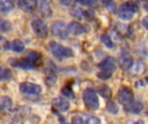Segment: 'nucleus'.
Instances as JSON below:
<instances>
[{"label":"nucleus","mask_w":148,"mask_h":124,"mask_svg":"<svg viewBox=\"0 0 148 124\" xmlns=\"http://www.w3.org/2000/svg\"><path fill=\"white\" fill-rule=\"evenodd\" d=\"M42 56L37 51H28L25 56L22 59L10 60V64L14 67H19L25 70H31L39 63Z\"/></svg>","instance_id":"f257e3e1"},{"label":"nucleus","mask_w":148,"mask_h":124,"mask_svg":"<svg viewBox=\"0 0 148 124\" xmlns=\"http://www.w3.org/2000/svg\"><path fill=\"white\" fill-rule=\"evenodd\" d=\"M138 3L133 0H130L121 5L118 10L119 16L123 20H131L134 17V14L138 11Z\"/></svg>","instance_id":"f03ea898"},{"label":"nucleus","mask_w":148,"mask_h":124,"mask_svg":"<svg viewBox=\"0 0 148 124\" xmlns=\"http://www.w3.org/2000/svg\"><path fill=\"white\" fill-rule=\"evenodd\" d=\"M49 48L52 54L58 59H67L74 56V52L71 48L66 47L55 41H51L49 43Z\"/></svg>","instance_id":"7ed1b4c3"},{"label":"nucleus","mask_w":148,"mask_h":124,"mask_svg":"<svg viewBox=\"0 0 148 124\" xmlns=\"http://www.w3.org/2000/svg\"><path fill=\"white\" fill-rule=\"evenodd\" d=\"M82 98L86 106L88 109L93 110H98L100 106L99 98H98L96 92L94 90L89 89V88L85 89L82 92Z\"/></svg>","instance_id":"20e7f679"},{"label":"nucleus","mask_w":148,"mask_h":124,"mask_svg":"<svg viewBox=\"0 0 148 124\" xmlns=\"http://www.w3.org/2000/svg\"><path fill=\"white\" fill-rule=\"evenodd\" d=\"M118 100L122 105L127 106L134 102V92L130 88H127L126 86L121 87L118 91Z\"/></svg>","instance_id":"39448f33"},{"label":"nucleus","mask_w":148,"mask_h":124,"mask_svg":"<svg viewBox=\"0 0 148 124\" xmlns=\"http://www.w3.org/2000/svg\"><path fill=\"white\" fill-rule=\"evenodd\" d=\"M51 33L53 34V35L56 37H59L61 39H65L69 36V27L63 22L56 21L51 26Z\"/></svg>","instance_id":"423d86ee"},{"label":"nucleus","mask_w":148,"mask_h":124,"mask_svg":"<svg viewBox=\"0 0 148 124\" xmlns=\"http://www.w3.org/2000/svg\"><path fill=\"white\" fill-rule=\"evenodd\" d=\"M31 27L34 33L40 38H46L49 34L48 26L42 20L36 19L31 22Z\"/></svg>","instance_id":"0eeeda50"},{"label":"nucleus","mask_w":148,"mask_h":124,"mask_svg":"<svg viewBox=\"0 0 148 124\" xmlns=\"http://www.w3.org/2000/svg\"><path fill=\"white\" fill-rule=\"evenodd\" d=\"M19 90L23 94L38 95L42 91V87L36 84H33L30 82H23L19 85Z\"/></svg>","instance_id":"6e6552de"},{"label":"nucleus","mask_w":148,"mask_h":124,"mask_svg":"<svg viewBox=\"0 0 148 124\" xmlns=\"http://www.w3.org/2000/svg\"><path fill=\"white\" fill-rule=\"evenodd\" d=\"M100 69L101 70L97 73V77L101 80H107L112 77L113 73L115 72L116 67H115V64H112V65H108L100 67Z\"/></svg>","instance_id":"1a4fd4ad"},{"label":"nucleus","mask_w":148,"mask_h":124,"mask_svg":"<svg viewBox=\"0 0 148 124\" xmlns=\"http://www.w3.org/2000/svg\"><path fill=\"white\" fill-rule=\"evenodd\" d=\"M119 64L121 69L129 70L134 65V60L129 54L122 53L119 58Z\"/></svg>","instance_id":"9d476101"},{"label":"nucleus","mask_w":148,"mask_h":124,"mask_svg":"<svg viewBox=\"0 0 148 124\" xmlns=\"http://www.w3.org/2000/svg\"><path fill=\"white\" fill-rule=\"evenodd\" d=\"M53 107L60 112H66L69 110L70 105L69 103L62 98H56L52 101Z\"/></svg>","instance_id":"9b49d317"},{"label":"nucleus","mask_w":148,"mask_h":124,"mask_svg":"<svg viewBox=\"0 0 148 124\" xmlns=\"http://www.w3.org/2000/svg\"><path fill=\"white\" fill-rule=\"evenodd\" d=\"M18 7L25 12L33 11L37 5L36 0H18Z\"/></svg>","instance_id":"f8f14e48"},{"label":"nucleus","mask_w":148,"mask_h":124,"mask_svg":"<svg viewBox=\"0 0 148 124\" xmlns=\"http://www.w3.org/2000/svg\"><path fill=\"white\" fill-rule=\"evenodd\" d=\"M69 31L74 35H80L85 32L84 26L77 22H71L69 25Z\"/></svg>","instance_id":"ddd939ff"},{"label":"nucleus","mask_w":148,"mask_h":124,"mask_svg":"<svg viewBox=\"0 0 148 124\" xmlns=\"http://www.w3.org/2000/svg\"><path fill=\"white\" fill-rule=\"evenodd\" d=\"M143 109V105L140 102H134L131 104L127 105V108L126 109L127 111H129L133 114H139L141 112Z\"/></svg>","instance_id":"4468645a"},{"label":"nucleus","mask_w":148,"mask_h":124,"mask_svg":"<svg viewBox=\"0 0 148 124\" xmlns=\"http://www.w3.org/2000/svg\"><path fill=\"white\" fill-rule=\"evenodd\" d=\"M39 10H40V13H41L44 17H50L51 15H52L51 9H50L49 3H46L45 1H43L42 3H41L40 7H39Z\"/></svg>","instance_id":"2eb2a0df"},{"label":"nucleus","mask_w":148,"mask_h":124,"mask_svg":"<svg viewBox=\"0 0 148 124\" xmlns=\"http://www.w3.org/2000/svg\"><path fill=\"white\" fill-rule=\"evenodd\" d=\"M11 48L13 49V51H15L16 53H22L25 49V45H24V43H23V41L16 39V40H14L12 41Z\"/></svg>","instance_id":"dca6fc26"},{"label":"nucleus","mask_w":148,"mask_h":124,"mask_svg":"<svg viewBox=\"0 0 148 124\" xmlns=\"http://www.w3.org/2000/svg\"><path fill=\"white\" fill-rule=\"evenodd\" d=\"M14 7L12 0H0V12L10 11Z\"/></svg>","instance_id":"f3484780"},{"label":"nucleus","mask_w":148,"mask_h":124,"mask_svg":"<svg viewBox=\"0 0 148 124\" xmlns=\"http://www.w3.org/2000/svg\"><path fill=\"white\" fill-rule=\"evenodd\" d=\"M11 29V23L4 19L0 18V32H9Z\"/></svg>","instance_id":"a211bd4d"},{"label":"nucleus","mask_w":148,"mask_h":124,"mask_svg":"<svg viewBox=\"0 0 148 124\" xmlns=\"http://www.w3.org/2000/svg\"><path fill=\"white\" fill-rule=\"evenodd\" d=\"M102 3L110 12L114 13L116 11V4L113 0H102Z\"/></svg>","instance_id":"6ab92c4d"},{"label":"nucleus","mask_w":148,"mask_h":124,"mask_svg":"<svg viewBox=\"0 0 148 124\" xmlns=\"http://www.w3.org/2000/svg\"><path fill=\"white\" fill-rule=\"evenodd\" d=\"M99 93L101 96H102L103 98H109L112 95V91H111L110 88L107 85H102L99 89Z\"/></svg>","instance_id":"aec40b11"},{"label":"nucleus","mask_w":148,"mask_h":124,"mask_svg":"<svg viewBox=\"0 0 148 124\" xmlns=\"http://www.w3.org/2000/svg\"><path fill=\"white\" fill-rule=\"evenodd\" d=\"M62 94L69 98H71V99L75 98V93L73 90L71 89V87H69V85H66L62 89Z\"/></svg>","instance_id":"412c9836"},{"label":"nucleus","mask_w":148,"mask_h":124,"mask_svg":"<svg viewBox=\"0 0 148 124\" xmlns=\"http://www.w3.org/2000/svg\"><path fill=\"white\" fill-rule=\"evenodd\" d=\"M107 110L112 114H117L118 111H119V108L118 106L115 104V103L114 101H111L109 100L108 103H107Z\"/></svg>","instance_id":"4be33fe9"},{"label":"nucleus","mask_w":148,"mask_h":124,"mask_svg":"<svg viewBox=\"0 0 148 124\" xmlns=\"http://www.w3.org/2000/svg\"><path fill=\"white\" fill-rule=\"evenodd\" d=\"M56 81V74L55 73V72L53 71H49L48 73V75H47V79H46V82H47V85L51 86L53 85Z\"/></svg>","instance_id":"5701e85b"},{"label":"nucleus","mask_w":148,"mask_h":124,"mask_svg":"<svg viewBox=\"0 0 148 124\" xmlns=\"http://www.w3.org/2000/svg\"><path fill=\"white\" fill-rule=\"evenodd\" d=\"M10 75H11V73L8 68H3L0 66V81L8 79L10 77Z\"/></svg>","instance_id":"b1692460"},{"label":"nucleus","mask_w":148,"mask_h":124,"mask_svg":"<svg viewBox=\"0 0 148 124\" xmlns=\"http://www.w3.org/2000/svg\"><path fill=\"white\" fill-rule=\"evenodd\" d=\"M101 41L105 44V46H107L108 48H112L114 47V42L112 41V39L110 38V36L108 35H101Z\"/></svg>","instance_id":"393cba45"},{"label":"nucleus","mask_w":148,"mask_h":124,"mask_svg":"<svg viewBox=\"0 0 148 124\" xmlns=\"http://www.w3.org/2000/svg\"><path fill=\"white\" fill-rule=\"evenodd\" d=\"M85 124H101V120L96 117H93V116H89L87 117Z\"/></svg>","instance_id":"a878e982"},{"label":"nucleus","mask_w":148,"mask_h":124,"mask_svg":"<svg viewBox=\"0 0 148 124\" xmlns=\"http://www.w3.org/2000/svg\"><path fill=\"white\" fill-rule=\"evenodd\" d=\"M83 13H84V12H83L81 9H78V8H74V9L71 10V15H72L73 16L78 18V19L82 17V16L84 15Z\"/></svg>","instance_id":"bb28decb"},{"label":"nucleus","mask_w":148,"mask_h":124,"mask_svg":"<svg viewBox=\"0 0 148 124\" xmlns=\"http://www.w3.org/2000/svg\"><path fill=\"white\" fill-rule=\"evenodd\" d=\"M10 99L8 98H2L0 99V109H5V108H8L10 105V103L11 102H8L7 101H10Z\"/></svg>","instance_id":"cd10ccee"},{"label":"nucleus","mask_w":148,"mask_h":124,"mask_svg":"<svg viewBox=\"0 0 148 124\" xmlns=\"http://www.w3.org/2000/svg\"><path fill=\"white\" fill-rule=\"evenodd\" d=\"M78 3L83 6H93L95 3V0H78Z\"/></svg>","instance_id":"c85d7f7f"},{"label":"nucleus","mask_w":148,"mask_h":124,"mask_svg":"<svg viewBox=\"0 0 148 124\" xmlns=\"http://www.w3.org/2000/svg\"><path fill=\"white\" fill-rule=\"evenodd\" d=\"M72 124H83V120L81 117H75L72 119Z\"/></svg>","instance_id":"c756f323"},{"label":"nucleus","mask_w":148,"mask_h":124,"mask_svg":"<svg viewBox=\"0 0 148 124\" xmlns=\"http://www.w3.org/2000/svg\"><path fill=\"white\" fill-rule=\"evenodd\" d=\"M142 25L144 26V28L148 31V16H145L142 19Z\"/></svg>","instance_id":"7c9ffc66"},{"label":"nucleus","mask_w":148,"mask_h":124,"mask_svg":"<svg viewBox=\"0 0 148 124\" xmlns=\"http://www.w3.org/2000/svg\"><path fill=\"white\" fill-rule=\"evenodd\" d=\"M128 124H145L144 122L142 120H138V121H135V122H130Z\"/></svg>","instance_id":"2f4dec72"},{"label":"nucleus","mask_w":148,"mask_h":124,"mask_svg":"<svg viewBox=\"0 0 148 124\" xmlns=\"http://www.w3.org/2000/svg\"><path fill=\"white\" fill-rule=\"evenodd\" d=\"M70 2H71V0H62V3H63V4H69L70 3Z\"/></svg>","instance_id":"473e14b6"},{"label":"nucleus","mask_w":148,"mask_h":124,"mask_svg":"<svg viewBox=\"0 0 148 124\" xmlns=\"http://www.w3.org/2000/svg\"><path fill=\"white\" fill-rule=\"evenodd\" d=\"M145 8H146V9L148 11V2L146 3V4H145Z\"/></svg>","instance_id":"72a5a7b5"},{"label":"nucleus","mask_w":148,"mask_h":124,"mask_svg":"<svg viewBox=\"0 0 148 124\" xmlns=\"http://www.w3.org/2000/svg\"><path fill=\"white\" fill-rule=\"evenodd\" d=\"M60 124H69L68 123H60Z\"/></svg>","instance_id":"f704fd0d"},{"label":"nucleus","mask_w":148,"mask_h":124,"mask_svg":"<svg viewBox=\"0 0 148 124\" xmlns=\"http://www.w3.org/2000/svg\"><path fill=\"white\" fill-rule=\"evenodd\" d=\"M140 1H147V0H140Z\"/></svg>","instance_id":"c9c22d12"}]
</instances>
